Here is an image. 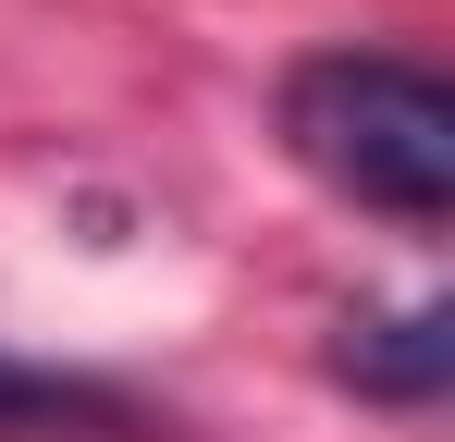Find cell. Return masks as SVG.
I'll return each mask as SVG.
<instances>
[{
	"label": "cell",
	"instance_id": "1",
	"mask_svg": "<svg viewBox=\"0 0 455 442\" xmlns=\"http://www.w3.org/2000/svg\"><path fill=\"white\" fill-rule=\"evenodd\" d=\"M283 147L332 197L431 233L455 209V86L406 50H307L283 74Z\"/></svg>",
	"mask_w": 455,
	"mask_h": 442
},
{
	"label": "cell",
	"instance_id": "2",
	"mask_svg": "<svg viewBox=\"0 0 455 442\" xmlns=\"http://www.w3.org/2000/svg\"><path fill=\"white\" fill-rule=\"evenodd\" d=\"M332 381L370 393V406H443L455 381V307L419 295V307H357L332 332Z\"/></svg>",
	"mask_w": 455,
	"mask_h": 442
},
{
	"label": "cell",
	"instance_id": "3",
	"mask_svg": "<svg viewBox=\"0 0 455 442\" xmlns=\"http://www.w3.org/2000/svg\"><path fill=\"white\" fill-rule=\"evenodd\" d=\"M136 430V406L111 381H75V368H12L0 357V442H111Z\"/></svg>",
	"mask_w": 455,
	"mask_h": 442
}]
</instances>
